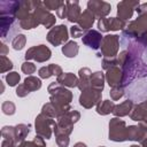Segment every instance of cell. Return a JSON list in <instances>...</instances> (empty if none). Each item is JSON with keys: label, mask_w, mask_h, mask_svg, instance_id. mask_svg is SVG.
I'll list each match as a JSON object with an SVG mask.
<instances>
[{"label": "cell", "mask_w": 147, "mask_h": 147, "mask_svg": "<svg viewBox=\"0 0 147 147\" xmlns=\"http://www.w3.org/2000/svg\"><path fill=\"white\" fill-rule=\"evenodd\" d=\"M36 133L37 136L44 138V139H49L52 137V132H54V126L56 125V122L54 118L48 117L44 114H39L36 117Z\"/></svg>", "instance_id": "3"}, {"label": "cell", "mask_w": 147, "mask_h": 147, "mask_svg": "<svg viewBox=\"0 0 147 147\" xmlns=\"http://www.w3.org/2000/svg\"><path fill=\"white\" fill-rule=\"evenodd\" d=\"M115 102L114 101H110V100H103V101H100L98 105H96V113L100 114V115H108L110 113L114 111V108H115Z\"/></svg>", "instance_id": "25"}, {"label": "cell", "mask_w": 147, "mask_h": 147, "mask_svg": "<svg viewBox=\"0 0 147 147\" xmlns=\"http://www.w3.org/2000/svg\"><path fill=\"white\" fill-rule=\"evenodd\" d=\"M124 94H125L124 87H111L110 90V98L113 101L119 100Z\"/></svg>", "instance_id": "37"}, {"label": "cell", "mask_w": 147, "mask_h": 147, "mask_svg": "<svg viewBox=\"0 0 147 147\" xmlns=\"http://www.w3.org/2000/svg\"><path fill=\"white\" fill-rule=\"evenodd\" d=\"M102 39H103L102 34L96 30H88L82 37L83 44L86 45L87 47L92 48V49H99L101 46Z\"/></svg>", "instance_id": "15"}, {"label": "cell", "mask_w": 147, "mask_h": 147, "mask_svg": "<svg viewBox=\"0 0 147 147\" xmlns=\"http://www.w3.org/2000/svg\"><path fill=\"white\" fill-rule=\"evenodd\" d=\"M20 79H21V76L18 75V72L13 71L6 75V82L9 86H16L20 83Z\"/></svg>", "instance_id": "33"}, {"label": "cell", "mask_w": 147, "mask_h": 147, "mask_svg": "<svg viewBox=\"0 0 147 147\" xmlns=\"http://www.w3.org/2000/svg\"><path fill=\"white\" fill-rule=\"evenodd\" d=\"M119 36L117 34H107L103 37L100 46V53L98 56L103 57H116L119 48Z\"/></svg>", "instance_id": "4"}, {"label": "cell", "mask_w": 147, "mask_h": 147, "mask_svg": "<svg viewBox=\"0 0 147 147\" xmlns=\"http://www.w3.org/2000/svg\"><path fill=\"white\" fill-rule=\"evenodd\" d=\"M80 118V114L77 110H69L60 118H57L56 125L54 126V134L57 136H69L72 132L74 124Z\"/></svg>", "instance_id": "2"}, {"label": "cell", "mask_w": 147, "mask_h": 147, "mask_svg": "<svg viewBox=\"0 0 147 147\" xmlns=\"http://www.w3.org/2000/svg\"><path fill=\"white\" fill-rule=\"evenodd\" d=\"M130 118L132 121L140 122L145 118H147V100L136 105L130 114Z\"/></svg>", "instance_id": "18"}, {"label": "cell", "mask_w": 147, "mask_h": 147, "mask_svg": "<svg viewBox=\"0 0 147 147\" xmlns=\"http://www.w3.org/2000/svg\"><path fill=\"white\" fill-rule=\"evenodd\" d=\"M78 74H79V77H78V86L77 87L83 92V91L91 87L92 72L88 68H82V69H79Z\"/></svg>", "instance_id": "19"}, {"label": "cell", "mask_w": 147, "mask_h": 147, "mask_svg": "<svg viewBox=\"0 0 147 147\" xmlns=\"http://www.w3.org/2000/svg\"><path fill=\"white\" fill-rule=\"evenodd\" d=\"M13 69V62L7 56H0V71L3 74Z\"/></svg>", "instance_id": "34"}, {"label": "cell", "mask_w": 147, "mask_h": 147, "mask_svg": "<svg viewBox=\"0 0 147 147\" xmlns=\"http://www.w3.org/2000/svg\"><path fill=\"white\" fill-rule=\"evenodd\" d=\"M33 17L36 18L38 25L39 24H42L45 28L49 29V28H53L54 23H55V16L53 14L49 13V10L46 9V7L44 6V3L41 2L34 10H33Z\"/></svg>", "instance_id": "9"}, {"label": "cell", "mask_w": 147, "mask_h": 147, "mask_svg": "<svg viewBox=\"0 0 147 147\" xmlns=\"http://www.w3.org/2000/svg\"><path fill=\"white\" fill-rule=\"evenodd\" d=\"M68 39H69V32L64 24L53 26L47 34V40L53 46H59L64 42H68Z\"/></svg>", "instance_id": "6"}, {"label": "cell", "mask_w": 147, "mask_h": 147, "mask_svg": "<svg viewBox=\"0 0 147 147\" xmlns=\"http://www.w3.org/2000/svg\"><path fill=\"white\" fill-rule=\"evenodd\" d=\"M140 144H141V147H147V138H146V139H144Z\"/></svg>", "instance_id": "50"}, {"label": "cell", "mask_w": 147, "mask_h": 147, "mask_svg": "<svg viewBox=\"0 0 147 147\" xmlns=\"http://www.w3.org/2000/svg\"><path fill=\"white\" fill-rule=\"evenodd\" d=\"M70 33L74 38H78V37H83L84 36V30H82L78 25H72L70 29Z\"/></svg>", "instance_id": "43"}, {"label": "cell", "mask_w": 147, "mask_h": 147, "mask_svg": "<svg viewBox=\"0 0 147 147\" xmlns=\"http://www.w3.org/2000/svg\"><path fill=\"white\" fill-rule=\"evenodd\" d=\"M139 1H121L117 5V15L118 18L126 21L132 17L133 10L139 7Z\"/></svg>", "instance_id": "13"}, {"label": "cell", "mask_w": 147, "mask_h": 147, "mask_svg": "<svg viewBox=\"0 0 147 147\" xmlns=\"http://www.w3.org/2000/svg\"><path fill=\"white\" fill-rule=\"evenodd\" d=\"M108 21V29L109 31H118V30H123L126 26V22L118 18V17H110L107 18Z\"/></svg>", "instance_id": "28"}, {"label": "cell", "mask_w": 147, "mask_h": 147, "mask_svg": "<svg viewBox=\"0 0 147 147\" xmlns=\"http://www.w3.org/2000/svg\"><path fill=\"white\" fill-rule=\"evenodd\" d=\"M117 65V57H103L102 60V68L107 71L111 67Z\"/></svg>", "instance_id": "38"}, {"label": "cell", "mask_w": 147, "mask_h": 147, "mask_svg": "<svg viewBox=\"0 0 147 147\" xmlns=\"http://www.w3.org/2000/svg\"><path fill=\"white\" fill-rule=\"evenodd\" d=\"M87 9L99 20L100 18H105V16H107L110 10H111V6L106 2V1H95V0H91L87 2Z\"/></svg>", "instance_id": "11"}, {"label": "cell", "mask_w": 147, "mask_h": 147, "mask_svg": "<svg viewBox=\"0 0 147 147\" xmlns=\"http://www.w3.org/2000/svg\"><path fill=\"white\" fill-rule=\"evenodd\" d=\"M78 51H79L78 44L76 41H74V40H70V41L65 42L62 46V53L67 57H75L78 54Z\"/></svg>", "instance_id": "26"}, {"label": "cell", "mask_w": 147, "mask_h": 147, "mask_svg": "<svg viewBox=\"0 0 147 147\" xmlns=\"http://www.w3.org/2000/svg\"><path fill=\"white\" fill-rule=\"evenodd\" d=\"M56 82L61 86H67V87H76L78 86V77L74 75L72 72H64L56 78Z\"/></svg>", "instance_id": "21"}, {"label": "cell", "mask_w": 147, "mask_h": 147, "mask_svg": "<svg viewBox=\"0 0 147 147\" xmlns=\"http://www.w3.org/2000/svg\"><path fill=\"white\" fill-rule=\"evenodd\" d=\"M126 125L123 119L114 117L109 122V140L113 141H126Z\"/></svg>", "instance_id": "5"}, {"label": "cell", "mask_w": 147, "mask_h": 147, "mask_svg": "<svg viewBox=\"0 0 147 147\" xmlns=\"http://www.w3.org/2000/svg\"><path fill=\"white\" fill-rule=\"evenodd\" d=\"M100 101H101V92L92 87L83 91L79 96V105L86 109L92 108L93 106L98 105Z\"/></svg>", "instance_id": "10"}, {"label": "cell", "mask_w": 147, "mask_h": 147, "mask_svg": "<svg viewBox=\"0 0 147 147\" xmlns=\"http://www.w3.org/2000/svg\"><path fill=\"white\" fill-rule=\"evenodd\" d=\"M0 48H1V51H0V55H1V56H6V55H7V53H8V47H7L3 42H1Z\"/></svg>", "instance_id": "47"}, {"label": "cell", "mask_w": 147, "mask_h": 147, "mask_svg": "<svg viewBox=\"0 0 147 147\" xmlns=\"http://www.w3.org/2000/svg\"><path fill=\"white\" fill-rule=\"evenodd\" d=\"M25 42H26V37L24 34H22V33H18L11 40V46H13V48L15 51H21V49L24 48Z\"/></svg>", "instance_id": "30"}, {"label": "cell", "mask_w": 147, "mask_h": 147, "mask_svg": "<svg viewBox=\"0 0 147 147\" xmlns=\"http://www.w3.org/2000/svg\"><path fill=\"white\" fill-rule=\"evenodd\" d=\"M94 20H95V16L88 9H85L82 13V15H80V17H79L77 23H78V26L82 30H87L88 31L92 28V25L94 23Z\"/></svg>", "instance_id": "20"}, {"label": "cell", "mask_w": 147, "mask_h": 147, "mask_svg": "<svg viewBox=\"0 0 147 147\" xmlns=\"http://www.w3.org/2000/svg\"><path fill=\"white\" fill-rule=\"evenodd\" d=\"M23 84L26 86V88L30 92L37 91V90H39L41 87V80L38 77H34V76H28L24 79V83Z\"/></svg>", "instance_id": "27"}, {"label": "cell", "mask_w": 147, "mask_h": 147, "mask_svg": "<svg viewBox=\"0 0 147 147\" xmlns=\"http://www.w3.org/2000/svg\"><path fill=\"white\" fill-rule=\"evenodd\" d=\"M1 147H17L13 141H9V140H3L2 144H1Z\"/></svg>", "instance_id": "48"}, {"label": "cell", "mask_w": 147, "mask_h": 147, "mask_svg": "<svg viewBox=\"0 0 147 147\" xmlns=\"http://www.w3.org/2000/svg\"><path fill=\"white\" fill-rule=\"evenodd\" d=\"M48 92L51 94L49 102H52L62 115L68 113L70 109V102L72 100V93L64 86H61L57 82H53L48 85Z\"/></svg>", "instance_id": "1"}, {"label": "cell", "mask_w": 147, "mask_h": 147, "mask_svg": "<svg viewBox=\"0 0 147 147\" xmlns=\"http://www.w3.org/2000/svg\"><path fill=\"white\" fill-rule=\"evenodd\" d=\"M136 10H137V13H138L139 15L147 13V2H146V3H141V5H139V7H138Z\"/></svg>", "instance_id": "46"}, {"label": "cell", "mask_w": 147, "mask_h": 147, "mask_svg": "<svg viewBox=\"0 0 147 147\" xmlns=\"http://www.w3.org/2000/svg\"><path fill=\"white\" fill-rule=\"evenodd\" d=\"M100 147H105V146H100Z\"/></svg>", "instance_id": "52"}, {"label": "cell", "mask_w": 147, "mask_h": 147, "mask_svg": "<svg viewBox=\"0 0 147 147\" xmlns=\"http://www.w3.org/2000/svg\"><path fill=\"white\" fill-rule=\"evenodd\" d=\"M1 134L5 140H9L15 144V126H3L1 130Z\"/></svg>", "instance_id": "32"}, {"label": "cell", "mask_w": 147, "mask_h": 147, "mask_svg": "<svg viewBox=\"0 0 147 147\" xmlns=\"http://www.w3.org/2000/svg\"><path fill=\"white\" fill-rule=\"evenodd\" d=\"M22 71L26 75H32L34 71H36V65L32 63V62H29V61H25L22 63V67H21Z\"/></svg>", "instance_id": "39"}, {"label": "cell", "mask_w": 147, "mask_h": 147, "mask_svg": "<svg viewBox=\"0 0 147 147\" xmlns=\"http://www.w3.org/2000/svg\"><path fill=\"white\" fill-rule=\"evenodd\" d=\"M1 109L5 115H13V114H15L16 107L11 101H5L1 105Z\"/></svg>", "instance_id": "35"}, {"label": "cell", "mask_w": 147, "mask_h": 147, "mask_svg": "<svg viewBox=\"0 0 147 147\" xmlns=\"http://www.w3.org/2000/svg\"><path fill=\"white\" fill-rule=\"evenodd\" d=\"M52 52L48 47H46L45 45H38V46H33L31 48H29L25 52V60H34L37 62H45L47 60L51 59Z\"/></svg>", "instance_id": "8"}, {"label": "cell", "mask_w": 147, "mask_h": 147, "mask_svg": "<svg viewBox=\"0 0 147 147\" xmlns=\"http://www.w3.org/2000/svg\"><path fill=\"white\" fill-rule=\"evenodd\" d=\"M48 67H49V69H51V72H52V75H53V76H56V77H59L60 75H62V74H63V72H62V68H61L59 64L52 63V64H49Z\"/></svg>", "instance_id": "44"}, {"label": "cell", "mask_w": 147, "mask_h": 147, "mask_svg": "<svg viewBox=\"0 0 147 147\" xmlns=\"http://www.w3.org/2000/svg\"><path fill=\"white\" fill-rule=\"evenodd\" d=\"M65 6H67V18H68V21L71 22V23H77L80 15H82L78 1H67Z\"/></svg>", "instance_id": "16"}, {"label": "cell", "mask_w": 147, "mask_h": 147, "mask_svg": "<svg viewBox=\"0 0 147 147\" xmlns=\"http://www.w3.org/2000/svg\"><path fill=\"white\" fill-rule=\"evenodd\" d=\"M18 5H20V1H1L0 2V15L15 16Z\"/></svg>", "instance_id": "23"}, {"label": "cell", "mask_w": 147, "mask_h": 147, "mask_svg": "<svg viewBox=\"0 0 147 147\" xmlns=\"http://www.w3.org/2000/svg\"><path fill=\"white\" fill-rule=\"evenodd\" d=\"M133 107H134L133 100L127 99V100L123 101L122 103L116 105V106H115V108H114L113 114L115 115V117H123V116H127V115H130V114H131V111H132Z\"/></svg>", "instance_id": "17"}, {"label": "cell", "mask_w": 147, "mask_h": 147, "mask_svg": "<svg viewBox=\"0 0 147 147\" xmlns=\"http://www.w3.org/2000/svg\"><path fill=\"white\" fill-rule=\"evenodd\" d=\"M105 78L106 76L103 75L102 71H95L91 76V87L98 91H102L105 86Z\"/></svg>", "instance_id": "24"}, {"label": "cell", "mask_w": 147, "mask_h": 147, "mask_svg": "<svg viewBox=\"0 0 147 147\" xmlns=\"http://www.w3.org/2000/svg\"><path fill=\"white\" fill-rule=\"evenodd\" d=\"M0 22H1V39L5 41L17 31L20 23H16V17L10 15H0Z\"/></svg>", "instance_id": "7"}, {"label": "cell", "mask_w": 147, "mask_h": 147, "mask_svg": "<svg viewBox=\"0 0 147 147\" xmlns=\"http://www.w3.org/2000/svg\"><path fill=\"white\" fill-rule=\"evenodd\" d=\"M18 147H46V145H45L44 138H41L39 136H36L33 140H31V141H23Z\"/></svg>", "instance_id": "31"}, {"label": "cell", "mask_w": 147, "mask_h": 147, "mask_svg": "<svg viewBox=\"0 0 147 147\" xmlns=\"http://www.w3.org/2000/svg\"><path fill=\"white\" fill-rule=\"evenodd\" d=\"M55 138H56V144L59 147H68V145L70 142L69 136H57Z\"/></svg>", "instance_id": "40"}, {"label": "cell", "mask_w": 147, "mask_h": 147, "mask_svg": "<svg viewBox=\"0 0 147 147\" xmlns=\"http://www.w3.org/2000/svg\"><path fill=\"white\" fill-rule=\"evenodd\" d=\"M18 23H20V28L21 29H25V30H30V29H33V28L38 26V23L36 21V18L33 17V14H31L26 18L20 21Z\"/></svg>", "instance_id": "29"}, {"label": "cell", "mask_w": 147, "mask_h": 147, "mask_svg": "<svg viewBox=\"0 0 147 147\" xmlns=\"http://www.w3.org/2000/svg\"><path fill=\"white\" fill-rule=\"evenodd\" d=\"M130 147H141V146H139V145H131Z\"/></svg>", "instance_id": "51"}, {"label": "cell", "mask_w": 147, "mask_h": 147, "mask_svg": "<svg viewBox=\"0 0 147 147\" xmlns=\"http://www.w3.org/2000/svg\"><path fill=\"white\" fill-rule=\"evenodd\" d=\"M126 31L131 32L136 37H139L141 33H144L145 31H147V13L141 14V15H139L137 17V20L131 21L127 24Z\"/></svg>", "instance_id": "14"}, {"label": "cell", "mask_w": 147, "mask_h": 147, "mask_svg": "<svg viewBox=\"0 0 147 147\" xmlns=\"http://www.w3.org/2000/svg\"><path fill=\"white\" fill-rule=\"evenodd\" d=\"M106 79L110 87H123L124 75H123L122 69L118 65L111 67L110 69L107 70Z\"/></svg>", "instance_id": "12"}, {"label": "cell", "mask_w": 147, "mask_h": 147, "mask_svg": "<svg viewBox=\"0 0 147 147\" xmlns=\"http://www.w3.org/2000/svg\"><path fill=\"white\" fill-rule=\"evenodd\" d=\"M56 15L59 18H65L67 17V6H65V2L56 10Z\"/></svg>", "instance_id": "45"}, {"label": "cell", "mask_w": 147, "mask_h": 147, "mask_svg": "<svg viewBox=\"0 0 147 147\" xmlns=\"http://www.w3.org/2000/svg\"><path fill=\"white\" fill-rule=\"evenodd\" d=\"M38 75H39V77H40V78H44V79L49 78L51 76H53L48 65H47V67H41V68L38 70Z\"/></svg>", "instance_id": "42"}, {"label": "cell", "mask_w": 147, "mask_h": 147, "mask_svg": "<svg viewBox=\"0 0 147 147\" xmlns=\"http://www.w3.org/2000/svg\"><path fill=\"white\" fill-rule=\"evenodd\" d=\"M44 6L46 7L47 10H57L64 2L63 1H57V0H47L42 2Z\"/></svg>", "instance_id": "36"}, {"label": "cell", "mask_w": 147, "mask_h": 147, "mask_svg": "<svg viewBox=\"0 0 147 147\" xmlns=\"http://www.w3.org/2000/svg\"><path fill=\"white\" fill-rule=\"evenodd\" d=\"M30 93V91L26 88V86L24 84H18L17 88H16V95L20 98H24Z\"/></svg>", "instance_id": "41"}, {"label": "cell", "mask_w": 147, "mask_h": 147, "mask_svg": "<svg viewBox=\"0 0 147 147\" xmlns=\"http://www.w3.org/2000/svg\"><path fill=\"white\" fill-rule=\"evenodd\" d=\"M30 132V125L17 124L15 126V145L18 147L23 141H25L26 136Z\"/></svg>", "instance_id": "22"}, {"label": "cell", "mask_w": 147, "mask_h": 147, "mask_svg": "<svg viewBox=\"0 0 147 147\" xmlns=\"http://www.w3.org/2000/svg\"><path fill=\"white\" fill-rule=\"evenodd\" d=\"M74 147H87V146H86L84 142H80V141H79V142H76V144L74 145Z\"/></svg>", "instance_id": "49"}]
</instances>
